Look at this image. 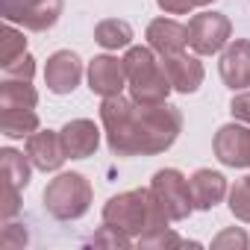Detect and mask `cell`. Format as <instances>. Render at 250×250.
Instances as JSON below:
<instances>
[{"label":"cell","mask_w":250,"mask_h":250,"mask_svg":"<svg viewBox=\"0 0 250 250\" xmlns=\"http://www.w3.org/2000/svg\"><path fill=\"white\" fill-rule=\"evenodd\" d=\"M100 124L106 145L115 156H153L165 153L183 130V115L177 106L156 103L142 106L133 97H103Z\"/></svg>","instance_id":"obj_1"},{"label":"cell","mask_w":250,"mask_h":250,"mask_svg":"<svg viewBox=\"0 0 250 250\" xmlns=\"http://www.w3.org/2000/svg\"><path fill=\"white\" fill-rule=\"evenodd\" d=\"M188 186H191L194 209H203V212L215 209L227 197V177L221 171H212V168H197L188 177Z\"/></svg>","instance_id":"obj_16"},{"label":"cell","mask_w":250,"mask_h":250,"mask_svg":"<svg viewBox=\"0 0 250 250\" xmlns=\"http://www.w3.org/2000/svg\"><path fill=\"white\" fill-rule=\"evenodd\" d=\"M24 53H27V39H24V33H18V30L6 21V27L0 30V68L9 65V62H15V59L24 56Z\"/></svg>","instance_id":"obj_21"},{"label":"cell","mask_w":250,"mask_h":250,"mask_svg":"<svg viewBox=\"0 0 250 250\" xmlns=\"http://www.w3.org/2000/svg\"><path fill=\"white\" fill-rule=\"evenodd\" d=\"M0 15L9 24H21L24 30L44 33L62 15V0H0Z\"/></svg>","instance_id":"obj_6"},{"label":"cell","mask_w":250,"mask_h":250,"mask_svg":"<svg viewBox=\"0 0 250 250\" xmlns=\"http://www.w3.org/2000/svg\"><path fill=\"white\" fill-rule=\"evenodd\" d=\"M39 130L36 109H0V133L9 139H24Z\"/></svg>","instance_id":"obj_19"},{"label":"cell","mask_w":250,"mask_h":250,"mask_svg":"<svg viewBox=\"0 0 250 250\" xmlns=\"http://www.w3.org/2000/svg\"><path fill=\"white\" fill-rule=\"evenodd\" d=\"M229 212H232L238 221L250 224V177L238 180V183L229 188Z\"/></svg>","instance_id":"obj_22"},{"label":"cell","mask_w":250,"mask_h":250,"mask_svg":"<svg viewBox=\"0 0 250 250\" xmlns=\"http://www.w3.org/2000/svg\"><path fill=\"white\" fill-rule=\"evenodd\" d=\"M162 68H165L174 91H180V94H194L200 88L203 77H206L203 62L197 56H188L186 50L174 53V56H162Z\"/></svg>","instance_id":"obj_13"},{"label":"cell","mask_w":250,"mask_h":250,"mask_svg":"<svg viewBox=\"0 0 250 250\" xmlns=\"http://www.w3.org/2000/svg\"><path fill=\"white\" fill-rule=\"evenodd\" d=\"M62 136V147L68 153V159H85L94 156V150L100 147V130L97 124L88 118H74L59 130Z\"/></svg>","instance_id":"obj_12"},{"label":"cell","mask_w":250,"mask_h":250,"mask_svg":"<svg viewBox=\"0 0 250 250\" xmlns=\"http://www.w3.org/2000/svg\"><path fill=\"white\" fill-rule=\"evenodd\" d=\"M33 162H30V156H24V153H18L15 147H3L0 150V174H3V183H9V186H15V188H27L30 186V174H33Z\"/></svg>","instance_id":"obj_17"},{"label":"cell","mask_w":250,"mask_h":250,"mask_svg":"<svg viewBox=\"0 0 250 250\" xmlns=\"http://www.w3.org/2000/svg\"><path fill=\"white\" fill-rule=\"evenodd\" d=\"M159 9H165L168 15H186L194 9V0H156Z\"/></svg>","instance_id":"obj_29"},{"label":"cell","mask_w":250,"mask_h":250,"mask_svg":"<svg viewBox=\"0 0 250 250\" xmlns=\"http://www.w3.org/2000/svg\"><path fill=\"white\" fill-rule=\"evenodd\" d=\"M88 244H94V247H130V244H133V235H127V232H121V229L103 224V227L88 238Z\"/></svg>","instance_id":"obj_23"},{"label":"cell","mask_w":250,"mask_h":250,"mask_svg":"<svg viewBox=\"0 0 250 250\" xmlns=\"http://www.w3.org/2000/svg\"><path fill=\"white\" fill-rule=\"evenodd\" d=\"M0 244H3L6 250H12V247H24V244H27V232L18 229V224H6V227H3V238H0Z\"/></svg>","instance_id":"obj_28"},{"label":"cell","mask_w":250,"mask_h":250,"mask_svg":"<svg viewBox=\"0 0 250 250\" xmlns=\"http://www.w3.org/2000/svg\"><path fill=\"white\" fill-rule=\"evenodd\" d=\"M150 191H153L156 203L162 206V212L168 215V221H186L191 215V209H194L191 186L177 168L156 171L153 180H150Z\"/></svg>","instance_id":"obj_5"},{"label":"cell","mask_w":250,"mask_h":250,"mask_svg":"<svg viewBox=\"0 0 250 250\" xmlns=\"http://www.w3.org/2000/svg\"><path fill=\"white\" fill-rule=\"evenodd\" d=\"M83 80V62L74 50H56L44 65V85L53 94H71Z\"/></svg>","instance_id":"obj_9"},{"label":"cell","mask_w":250,"mask_h":250,"mask_svg":"<svg viewBox=\"0 0 250 250\" xmlns=\"http://www.w3.org/2000/svg\"><path fill=\"white\" fill-rule=\"evenodd\" d=\"M212 150L227 168H250V124H224L212 139Z\"/></svg>","instance_id":"obj_8"},{"label":"cell","mask_w":250,"mask_h":250,"mask_svg":"<svg viewBox=\"0 0 250 250\" xmlns=\"http://www.w3.org/2000/svg\"><path fill=\"white\" fill-rule=\"evenodd\" d=\"M127 85V71H124V62L118 56H94L88 62V88L100 97H115L124 91Z\"/></svg>","instance_id":"obj_11"},{"label":"cell","mask_w":250,"mask_h":250,"mask_svg":"<svg viewBox=\"0 0 250 250\" xmlns=\"http://www.w3.org/2000/svg\"><path fill=\"white\" fill-rule=\"evenodd\" d=\"M88 206H91V183L77 171L59 174L44 188V209L56 221H77L88 212Z\"/></svg>","instance_id":"obj_4"},{"label":"cell","mask_w":250,"mask_h":250,"mask_svg":"<svg viewBox=\"0 0 250 250\" xmlns=\"http://www.w3.org/2000/svg\"><path fill=\"white\" fill-rule=\"evenodd\" d=\"M209 3H215V0H194V6H209Z\"/></svg>","instance_id":"obj_30"},{"label":"cell","mask_w":250,"mask_h":250,"mask_svg":"<svg viewBox=\"0 0 250 250\" xmlns=\"http://www.w3.org/2000/svg\"><path fill=\"white\" fill-rule=\"evenodd\" d=\"M136 244H139V247H186L188 241H186V238H180L174 229L162 227V229H156V232H150V235L136 238Z\"/></svg>","instance_id":"obj_24"},{"label":"cell","mask_w":250,"mask_h":250,"mask_svg":"<svg viewBox=\"0 0 250 250\" xmlns=\"http://www.w3.org/2000/svg\"><path fill=\"white\" fill-rule=\"evenodd\" d=\"M103 224L127 232L133 238H142V235H150L168 227V215L162 212L150 188H133V191H121L106 200Z\"/></svg>","instance_id":"obj_2"},{"label":"cell","mask_w":250,"mask_h":250,"mask_svg":"<svg viewBox=\"0 0 250 250\" xmlns=\"http://www.w3.org/2000/svg\"><path fill=\"white\" fill-rule=\"evenodd\" d=\"M229 112H232V118H235V121L250 124V91L235 94V97H232V103H229Z\"/></svg>","instance_id":"obj_27"},{"label":"cell","mask_w":250,"mask_h":250,"mask_svg":"<svg viewBox=\"0 0 250 250\" xmlns=\"http://www.w3.org/2000/svg\"><path fill=\"white\" fill-rule=\"evenodd\" d=\"M247 244H250V238H247V232L238 229V227H229V229H224V232H218V235L212 238V247H215V250H244Z\"/></svg>","instance_id":"obj_25"},{"label":"cell","mask_w":250,"mask_h":250,"mask_svg":"<svg viewBox=\"0 0 250 250\" xmlns=\"http://www.w3.org/2000/svg\"><path fill=\"white\" fill-rule=\"evenodd\" d=\"M36 103H39V91L33 88L30 80L3 77V85H0V109H36Z\"/></svg>","instance_id":"obj_18"},{"label":"cell","mask_w":250,"mask_h":250,"mask_svg":"<svg viewBox=\"0 0 250 250\" xmlns=\"http://www.w3.org/2000/svg\"><path fill=\"white\" fill-rule=\"evenodd\" d=\"M27 156L39 171H59L62 162L68 159L62 136L53 130H36L33 136H27Z\"/></svg>","instance_id":"obj_14"},{"label":"cell","mask_w":250,"mask_h":250,"mask_svg":"<svg viewBox=\"0 0 250 250\" xmlns=\"http://www.w3.org/2000/svg\"><path fill=\"white\" fill-rule=\"evenodd\" d=\"M33 74H36V59L30 53H24L15 62L3 65V77H12V80H33Z\"/></svg>","instance_id":"obj_26"},{"label":"cell","mask_w":250,"mask_h":250,"mask_svg":"<svg viewBox=\"0 0 250 250\" xmlns=\"http://www.w3.org/2000/svg\"><path fill=\"white\" fill-rule=\"evenodd\" d=\"M94 42L106 50H121V47H130L133 42V27L121 18H106L94 27Z\"/></svg>","instance_id":"obj_20"},{"label":"cell","mask_w":250,"mask_h":250,"mask_svg":"<svg viewBox=\"0 0 250 250\" xmlns=\"http://www.w3.org/2000/svg\"><path fill=\"white\" fill-rule=\"evenodd\" d=\"M221 80L232 91H244L250 85V39H235L221 53Z\"/></svg>","instance_id":"obj_10"},{"label":"cell","mask_w":250,"mask_h":250,"mask_svg":"<svg viewBox=\"0 0 250 250\" xmlns=\"http://www.w3.org/2000/svg\"><path fill=\"white\" fill-rule=\"evenodd\" d=\"M147 44L159 56H174L188 47V27L174 18H156L147 24Z\"/></svg>","instance_id":"obj_15"},{"label":"cell","mask_w":250,"mask_h":250,"mask_svg":"<svg viewBox=\"0 0 250 250\" xmlns=\"http://www.w3.org/2000/svg\"><path fill=\"white\" fill-rule=\"evenodd\" d=\"M124 71H127V83H130V97L142 106H156V103H168V94L174 91L165 68L156 62V50L147 47H127L124 53Z\"/></svg>","instance_id":"obj_3"},{"label":"cell","mask_w":250,"mask_h":250,"mask_svg":"<svg viewBox=\"0 0 250 250\" xmlns=\"http://www.w3.org/2000/svg\"><path fill=\"white\" fill-rule=\"evenodd\" d=\"M232 39V24L224 12H200L188 21V47L197 56L221 53Z\"/></svg>","instance_id":"obj_7"}]
</instances>
